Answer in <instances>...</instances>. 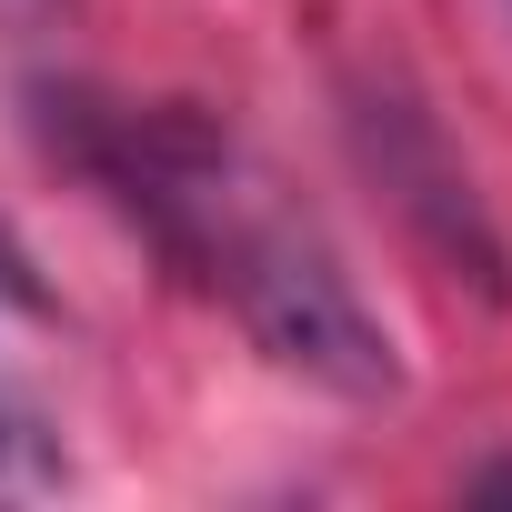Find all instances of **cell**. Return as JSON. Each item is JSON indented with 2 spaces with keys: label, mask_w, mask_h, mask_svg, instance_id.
Instances as JSON below:
<instances>
[{
  "label": "cell",
  "mask_w": 512,
  "mask_h": 512,
  "mask_svg": "<svg viewBox=\"0 0 512 512\" xmlns=\"http://www.w3.org/2000/svg\"><path fill=\"white\" fill-rule=\"evenodd\" d=\"M352 151H362V171L392 191V211L442 251L452 272H472L482 292L512 282V251H502V231H492L472 171L452 161V141L432 131L422 101H402V91H352Z\"/></svg>",
  "instance_id": "2"
},
{
  "label": "cell",
  "mask_w": 512,
  "mask_h": 512,
  "mask_svg": "<svg viewBox=\"0 0 512 512\" xmlns=\"http://www.w3.org/2000/svg\"><path fill=\"white\" fill-rule=\"evenodd\" d=\"M51 11H61V0H0V21H11V31H41Z\"/></svg>",
  "instance_id": "4"
},
{
  "label": "cell",
  "mask_w": 512,
  "mask_h": 512,
  "mask_svg": "<svg viewBox=\"0 0 512 512\" xmlns=\"http://www.w3.org/2000/svg\"><path fill=\"white\" fill-rule=\"evenodd\" d=\"M61 482H71V452H61L51 412L0 372V502H51Z\"/></svg>",
  "instance_id": "3"
},
{
  "label": "cell",
  "mask_w": 512,
  "mask_h": 512,
  "mask_svg": "<svg viewBox=\"0 0 512 512\" xmlns=\"http://www.w3.org/2000/svg\"><path fill=\"white\" fill-rule=\"evenodd\" d=\"M472 492H512V462H492V472H472Z\"/></svg>",
  "instance_id": "5"
},
{
  "label": "cell",
  "mask_w": 512,
  "mask_h": 512,
  "mask_svg": "<svg viewBox=\"0 0 512 512\" xmlns=\"http://www.w3.org/2000/svg\"><path fill=\"white\" fill-rule=\"evenodd\" d=\"M51 151L251 332L272 372L332 392V402H392L402 392V342L392 322L352 292L332 241L282 201V181L251 161V141L191 101H141V91H41Z\"/></svg>",
  "instance_id": "1"
}]
</instances>
